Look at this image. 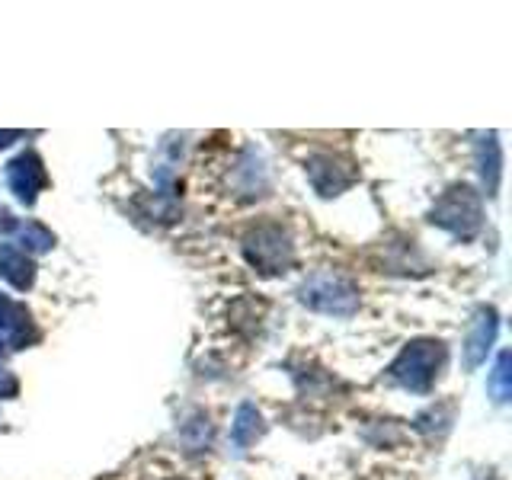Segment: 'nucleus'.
Here are the masks:
<instances>
[{"label": "nucleus", "instance_id": "f257e3e1", "mask_svg": "<svg viewBox=\"0 0 512 480\" xmlns=\"http://www.w3.org/2000/svg\"><path fill=\"white\" fill-rule=\"evenodd\" d=\"M445 362V346L439 340H413L400 349L391 365V378L413 394H426Z\"/></svg>", "mask_w": 512, "mask_h": 480}, {"label": "nucleus", "instance_id": "2eb2a0df", "mask_svg": "<svg viewBox=\"0 0 512 480\" xmlns=\"http://www.w3.org/2000/svg\"><path fill=\"white\" fill-rule=\"evenodd\" d=\"M13 138H23V132H0V148H7Z\"/></svg>", "mask_w": 512, "mask_h": 480}, {"label": "nucleus", "instance_id": "423d86ee", "mask_svg": "<svg viewBox=\"0 0 512 480\" xmlns=\"http://www.w3.org/2000/svg\"><path fill=\"white\" fill-rule=\"evenodd\" d=\"M308 180H311V186L320 192V196H340L343 189H349L352 183L359 180V173L343 157L317 154L308 164Z\"/></svg>", "mask_w": 512, "mask_h": 480}, {"label": "nucleus", "instance_id": "6e6552de", "mask_svg": "<svg viewBox=\"0 0 512 480\" xmlns=\"http://www.w3.org/2000/svg\"><path fill=\"white\" fill-rule=\"evenodd\" d=\"M496 330H500V317H496V311L477 308L471 327H468V340H464V368H468V372L487 359V352L496 340Z\"/></svg>", "mask_w": 512, "mask_h": 480}, {"label": "nucleus", "instance_id": "9d476101", "mask_svg": "<svg viewBox=\"0 0 512 480\" xmlns=\"http://www.w3.org/2000/svg\"><path fill=\"white\" fill-rule=\"evenodd\" d=\"M0 218H4V221H0V228L16 234V240H20V250H23V253H26V250H32V253H45V250H52L55 234L48 231V228H42V224H36V221L10 224V221H7V212L0 215Z\"/></svg>", "mask_w": 512, "mask_h": 480}, {"label": "nucleus", "instance_id": "1a4fd4ad", "mask_svg": "<svg viewBox=\"0 0 512 480\" xmlns=\"http://www.w3.org/2000/svg\"><path fill=\"white\" fill-rule=\"evenodd\" d=\"M0 276H4L16 292H26L36 282V263L16 244H0Z\"/></svg>", "mask_w": 512, "mask_h": 480}, {"label": "nucleus", "instance_id": "20e7f679", "mask_svg": "<svg viewBox=\"0 0 512 480\" xmlns=\"http://www.w3.org/2000/svg\"><path fill=\"white\" fill-rule=\"evenodd\" d=\"M244 253L256 269L266 272V276L285 272L295 260L292 240H288V234L279 228V224H260L256 231H250L244 240Z\"/></svg>", "mask_w": 512, "mask_h": 480}, {"label": "nucleus", "instance_id": "ddd939ff", "mask_svg": "<svg viewBox=\"0 0 512 480\" xmlns=\"http://www.w3.org/2000/svg\"><path fill=\"white\" fill-rule=\"evenodd\" d=\"M509 352H500V359H496V365H493V372H490V381H487V388H490V394L496 397V400H509V394H512V384H509Z\"/></svg>", "mask_w": 512, "mask_h": 480}, {"label": "nucleus", "instance_id": "4468645a", "mask_svg": "<svg viewBox=\"0 0 512 480\" xmlns=\"http://www.w3.org/2000/svg\"><path fill=\"white\" fill-rule=\"evenodd\" d=\"M20 394V381L13 378V372H7L4 365H0V397H16Z\"/></svg>", "mask_w": 512, "mask_h": 480}, {"label": "nucleus", "instance_id": "f8f14e48", "mask_svg": "<svg viewBox=\"0 0 512 480\" xmlns=\"http://www.w3.org/2000/svg\"><path fill=\"white\" fill-rule=\"evenodd\" d=\"M260 436H263V416H260V410H256L253 404H240L234 423H231L234 445L237 448H250Z\"/></svg>", "mask_w": 512, "mask_h": 480}, {"label": "nucleus", "instance_id": "0eeeda50", "mask_svg": "<svg viewBox=\"0 0 512 480\" xmlns=\"http://www.w3.org/2000/svg\"><path fill=\"white\" fill-rule=\"evenodd\" d=\"M36 336L39 333H36V324H32V314L26 311V304L0 295V352L23 349L29 343H36Z\"/></svg>", "mask_w": 512, "mask_h": 480}, {"label": "nucleus", "instance_id": "7ed1b4c3", "mask_svg": "<svg viewBox=\"0 0 512 480\" xmlns=\"http://www.w3.org/2000/svg\"><path fill=\"white\" fill-rule=\"evenodd\" d=\"M429 218H432V224H439V228L468 240L480 231V218H484V212H480V199L471 186H455L436 202Z\"/></svg>", "mask_w": 512, "mask_h": 480}, {"label": "nucleus", "instance_id": "9b49d317", "mask_svg": "<svg viewBox=\"0 0 512 480\" xmlns=\"http://www.w3.org/2000/svg\"><path fill=\"white\" fill-rule=\"evenodd\" d=\"M477 164H480V176H484L487 196H496V189H500V164H503L496 135H484L477 141Z\"/></svg>", "mask_w": 512, "mask_h": 480}, {"label": "nucleus", "instance_id": "f03ea898", "mask_svg": "<svg viewBox=\"0 0 512 480\" xmlns=\"http://www.w3.org/2000/svg\"><path fill=\"white\" fill-rule=\"evenodd\" d=\"M301 304H308L311 311L320 314H336V317H349L359 308V288L352 285L349 276L343 272H314V276L301 285Z\"/></svg>", "mask_w": 512, "mask_h": 480}, {"label": "nucleus", "instance_id": "39448f33", "mask_svg": "<svg viewBox=\"0 0 512 480\" xmlns=\"http://www.w3.org/2000/svg\"><path fill=\"white\" fill-rule=\"evenodd\" d=\"M7 186H10V192L23 205L36 202V196L48 186V173L42 167V157L32 154V151L13 157L10 164H7Z\"/></svg>", "mask_w": 512, "mask_h": 480}]
</instances>
